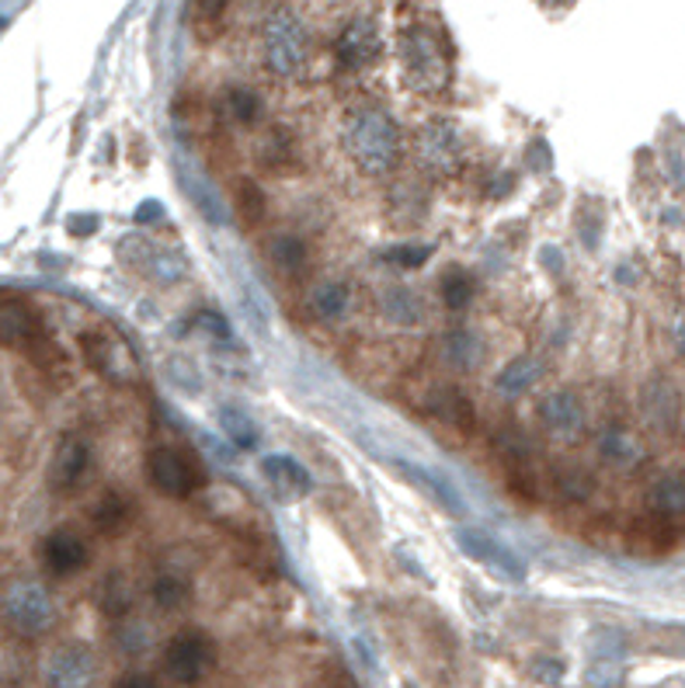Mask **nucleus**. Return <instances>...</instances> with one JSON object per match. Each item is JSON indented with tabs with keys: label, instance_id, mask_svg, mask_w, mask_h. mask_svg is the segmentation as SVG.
Returning a JSON list of instances; mask_svg holds the SVG:
<instances>
[{
	"label": "nucleus",
	"instance_id": "nucleus-1",
	"mask_svg": "<svg viewBox=\"0 0 685 688\" xmlns=\"http://www.w3.org/2000/svg\"><path fill=\"white\" fill-rule=\"evenodd\" d=\"M341 150L369 178H386L400 164L403 139L390 112L376 104H356L341 118Z\"/></svg>",
	"mask_w": 685,
	"mask_h": 688
},
{
	"label": "nucleus",
	"instance_id": "nucleus-2",
	"mask_svg": "<svg viewBox=\"0 0 685 688\" xmlns=\"http://www.w3.org/2000/svg\"><path fill=\"white\" fill-rule=\"evenodd\" d=\"M397 57L403 80L418 95H443L452 80V63H449V46L443 42L432 25H408L397 39Z\"/></svg>",
	"mask_w": 685,
	"mask_h": 688
},
{
	"label": "nucleus",
	"instance_id": "nucleus-3",
	"mask_svg": "<svg viewBox=\"0 0 685 688\" xmlns=\"http://www.w3.org/2000/svg\"><path fill=\"white\" fill-rule=\"evenodd\" d=\"M0 620L25 640H39L57 626V602L35 577H11L0 588Z\"/></svg>",
	"mask_w": 685,
	"mask_h": 688
},
{
	"label": "nucleus",
	"instance_id": "nucleus-4",
	"mask_svg": "<svg viewBox=\"0 0 685 688\" xmlns=\"http://www.w3.org/2000/svg\"><path fill=\"white\" fill-rule=\"evenodd\" d=\"M261 57L275 77H300L310 63V28L289 8H275L261 25Z\"/></svg>",
	"mask_w": 685,
	"mask_h": 688
},
{
	"label": "nucleus",
	"instance_id": "nucleus-5",
	"mask_svg": "<svg viewBox=\"0 0 685 688\" xmlns=\"http://www.w3.org/2000/svg\"><path fill=\"white\" fill-rule=\"evenodd\" d=\"M411 157L428 178H456L466 164V147L460 129L449 118H428L421 122L411 136Z\"/></svg>",
	"mask_w": 685,
	"mask_h": 688
},
{
	"label": "nucleus",
	"instance_id": "nucleus-6",
	"mask_svg": "<svg viewBox=\"0 0 685 688\" xmlns=\"http://www.w3.org/2000/svg\"><path fill=\"white\" fill-rule=\"evenodd\" d=\"M147 484L171 501H188L191 493L205 487V466L199 455L174 446H157L147 452Z\"/></svg>",
	"mask_w": 685,
	"mask_h": 688
},
{
	"label": "nucleus",
	"instance_id": "nucleus-7",
	"mask_svg": "<svg viewBox=\"0 0 685 688\" xmlns=\"http://www.w3.org/2000/svg\"><path fill=\"white\" fill-rule=\"evenodd\" d=\"M216 664V643L199 629H185L164 647V678L174 685H199Z\"/></svg>",
	"mask_w": 685,
	"mask_h": 688
},
{
	"label": "nucleus",
	"instance_id": "nucleus-8",
	"mask_svg": "<svg viewBox=\"0 0 685 688\" xmlns=\"http://www.w3.org/2000/svg\"><path fill=\"white\" fill-rule=\"evenodd\" d=\"M80 355L104 379H112V383H129L133 379V368H136L133 351L119 338H112L109 330H84L80 334Z\"/></svg>",
	"mask_w": 685,
	"mask_h": 688
},
{
	"label": "nucleus",
	"instance_id": "nucleus-9",
	"mask_svg": "<svg viewBox=\"0 0 685 688\" xmlns=\"http://www.w3.org/2000/svg\"><path fill=\"white\" fill-rule=\"evenodd\" d=\"M87 466H91V449H87L84 438L63 435L57 442V449H52V455H49L46 487L52 493H74L87 476Z\"/></svg>",
	"mask_w": 685,
	"mask_h": 688
},
{
	"label": "nucleus",
	"instance_id": "nucleus-10",
	"mask_svg": "<svg viewBox=\"0 0 685 688\" xmlns=\"http://www.w3.org/2000/svg\"><path fill=\"white\" fill-rule=\"evenodd\" d=\"M379 52H383V39L373 17H351L335 42V57L345 70L373 66L379 60Z\"/></svg>",
	"mask_w": 685,
	"mask_h": 688
},
{
	"label": "nucleus",
	"instance_id": "nucleus-11",
	"mask_svg": "<svg viewBox=\"0 0 685 688\" xmlns=\"http://www.w3.org/2000/svg\"><path fill=\"white\" fill-rule=\"evenodd\" d=\"M87 560H91V546L70 528H57L39 542V563L52 577H74L87 567Z\"/></svg>",
	"mask_w": 685,
	"mask_h": 688
},
{
	"label": "nucleus",
	"instance_id": "nucleus-12",
	"mask_svg": "<svg viewBox=\"0 0 685 688\" xmlns=\"http://www.w3.org/2000/svg\"><path fill=\"white\" fill-rule=\"evenodd\" d=\"M539 421L560 442H574V438L585 435V408L568 390H557L539 403Z\"/></svg>",
	"mask_w": 685,
	"mask_h": 688
},
{
	"label": "nucleus",
	"instance_id": "nucleus-13",
	"mask_svg": "<svg viewBox=\"0 0 685 688\" xmlns=\"http://www.w3.org/2000/svg\"><path fill=\"white\" fill-rule=\"evenodd\" d=\"M42 338V321L25 299H0V348L28 351Z\"/></svg>",
	"mask_w": 685,
	"mask_h": 688
},
{
	"label": "nucleus",
	"instance_id": "nucleus-14",
	"mask_svg": "<svg viewBox=\"0 0 685 688\" xmlns=\"http://www.w3.org/2000/svg\"><path fill=\"white\" fill-rule=\"evenodd\" d=\"M95 678V658L87 647H60L57 654L46 661V685L57 688H80L91 685Z\"/></svg>",
	"mask_w": 685,
	"mask_h": 688
},
{
	"label": "nucleus",
	"instance_id": "nucleus-15",
	"mask_svg": "<svg viewBox=\"0 0 685 688\" xmlns=\"http://www.w3.org/2000/svg\"><path fill=\"white\" fill-rule=\"evenodd\" d=\"M261 473H265L269 487L278 493L283 501H300L313 490V476L307 473L303 463H296L292 455H269L261 459Z\"/></svg>",
	"mask_w": 685,
	"mask_h": 688
},
{
	"label": "nucleus",
	"instance_id": "nucleus-16",
	"mask_svg": "<svg viewBox=\"0 0 685 688\" xmlns=\"http://www.w3.org/2000/svg\"><path fill=\"white\" fill-rule=\"evenodd\" d=\"M595 449H599V455H602V463H606V466L620 470V473L637 470V466L644 463V455H647V449H644L640 438H637L634 431H630V428H623V425H609V428H602L599 438H595Z\"/></svg>",
	"mask_w": 685,
	"mask_h": 688
},
{
	"label": "nucleus",
	"instance_id": "nucleus-17",
	"mask_svg": "<svg viewBox=\"0 0 685 688\" xmlns=\"http://www.w3.org/2000/svg\"><path fill=\"white\" fill-rule=\"evenodd\" d=\"M428 414L456 431H473V425H477V411H473L470 397L460 390V386H449V383L435 386L428 393Z\"/></svg>",
	"mask_w": 685,
	"mask_h": 688
},
{
	"label": "nucleus",
	"instance_id": "nucleus-18",
	"mask_svg": "<svg viewBox=\"0 0 685 688\" xmlns=\"http://www.w3.org/2000/svg\"><path fill=\"white\" fill-rule=\"evenodd\" d=\"M626 546L640 556H661L675 546V528H672L669 518H661L651 511V515H640V518L630 522Z\"/></svg>",
	"mask_w": 685,
	"mask_h": 688
},
{
	"label": "nucleus",
	"instance_id": "nucleus-19",
	"mask_svg": "<svg viewBox=\"0 0 685 688\" xmlns=\"http://www.w3.org/2000/svg\"><path fill=\"white\" fill-rule=\"evenodd\" d=\"M640 403H644V417L651 421L658 431H672L678 425V393L672 383L664 379L647 383Z\"/></svg>",
	"mask_w": 685,
	"mask_h": 688
},
{
	"label": "nucleus",
	"instance_id": "nucleus-20",
	"mask_svg": "<svg viewBox=\"0 0 685 688\" xmlns=\"http://www.w3.org/2000/svg\"><path fill=\"white\" fill-rule=\"evenodd\" d=\"M647 511H655L661 518H685V476H658L647 490Z\"/></svg>",
	"mask_w": 685,
	"mask_h": 688
},
{
	"label": "nucleus",
	"instance_id": "nucleus-21",
	"mask_svg": "<svg viewBox=\"0 0 685 688\" xmlns=\"http://www.w3.org/2000/svg\"><path fill=\"white\" fill-rule=\"evenodd\" d=\"M129 522H133V504L122 498V493H115V490L101 493V498L95 501V508H91V525H95V533H101V536H119Z\"/></svg>",
	"mask_w": 685,
	"mask_h": 688
},
{
	"label": "nucleus",
	"instance_id": "nucleus-22",
	"mask_svg": "<svg viewBox=\"0 0 685 688\" xmlns=\"http://www.w3.org/2000/svg\"><path fill=\"white\" fill-rule=\"evenodd\" d=\"M539 379H543V362L533 355H522L515 362H508L505 373H498V390L505 397H522V393H530Z\"/></svg>",
	"mask_w": 685,
	"mask_h": 688
},
{
	"label": "nucleus",
	"instance_id": "nucleus-23",
	"mask_svg": "<svg viewBox=\"0 0 685 688\" xmlns=\"http://www.w3.org/2000/svg\"><path fill=\"white\" fill-rule=\"evenodd\" d=\"M307 303H310V313L321 316V321H338L351 303V292H348L345 282H321V286L310 289Z\"/></svg>",
	"mask_w": 685,
	"mask_h": 688
},
{
	"label": "nucleus",
	"instance_id": "nucleus-24",
	"mask_svg": "<svg viewBox=\"0 0 685 688\" xmlns=\"http://www.w3.org/2000/svg\"><path fill=\"white\" fill-rule=\"evenodd\" d=\"M269 254H272L278 272H286V275H303L307 272V243L300 237H292V234L275 237L269 243Z\"/></svg>",
	"mask_w": 685,
	"mask_h": 688
},
{
	"label": "nucleus",
	"instance_id": "nucleus-25",
	"mask_svg": "<svg viewBox=\"0 0 685 688\" xmlns=\"http://www.w3.org/2000/svg\"><path fill=\"white\" fill-rule=\"evenodd\" d=\"M460 546L466 553H473V556H481V560H495V563H501V567L508 571V574H522V563H515L512 560V553L508 550H501V546L495 542V539H487V536H481V533H460Z\"/></svg>",
	"mask_w": 685,
	"mask_h": 688
},
{
	"label": "nucleus",
	"instance_id": "nucleus-26",
	"mask_svg": "<svg viewBox=\"0 0 685 688\" xmlns=\"http://www.w3.org/2000/svg\"><path fill=\"white\" fill-rule=\"evenodd\" d=\"M220 428H223V435L231 438L237 449H254L258 438H261L254 421L244 414V411H237V408H223L220 411Z\"/></svg>",
	"mask_w": 685,
	"mask_h": 688
},
{
	"label": "nucleus",
	"instance_id": "nucleus-27",
	"mask_svg": "<svg viewBox=\"0 0 685 688\" xmlns=\"http://www.w3.org/2000/svg\"><path fill=\"white\" fill-rule=\"evenodd\" d=\"M150 595H153V605L161 612H178L188 602V585L178 574H161L150 585Z\"/></svg>",
	"mask_w": 685,
	"mask_h": 688
},
{
	"label": "nucleus",
	"instance_id": "nucleus-28",
	"mask_svg": "<svg viewBox=\"0 0 685 688\" xmlns=\"http://www.w3.org/2000/svg\"><path fill=\"white\" fill-rule=\"evenodd\" d=\"M505 470H508V487L515 493H522L525 501H536L539 498V484H536V473L525 466L522 452H508L505 459Z\"/></svg>",
	"mask_w": 685,
	"mask_h": 688
},
{
	"label": "nucleus",
	"instance_id": "nucleus-29",
	"mask_svg": "<svg viewBox=\"0 0 685 688\" xmlns=\"http://www.w3.org/2000/svg\"><path fill=\"white\" fill-rule=\"evenodd\" d=\"M553 484H557V490L564 493L568 501H588L591 498V490H595V480L585 473V470H577V466H568V470H557V476H553Z\"/></svg>",
	"mask_w": 685,
	"mask_h": 688
},
{
	"label": "nucleus",
	"instance_id": "nucleus-30",
	"mask_svg": "<svg viewBox=\"0 0 685 688\" xmlns=\"http://www.w3.org/2000/svg\"><path fill=\"white\" fill-rule=\"evenodd\" d=\"M234 202H237V216L248 226L261 223V216H265V196H261V188L254 182H240L234 191Z\"/></svg>",
	"mask_w": 685,
	"mask_h": 688
},
{
	"label": "nucleus",
	"instance_id": "nucleus-31",
	"mask_svg": "<svg viewBox=\"0 0 685 688\" xmlns=\"http://www.w3.org/2000/svg\"><path fill=\"white\" fill-rule=\"evenodd\" d=\"M226 112H231L234 122H244V126H251L261 115V101L254 91L248 87H234V91H226Z\"/></svg>",
	"mask_w": 685,
	"mask_h": 688
},
{
	"label": "nucleus",
	"instance_id": "nucleus-32",
	"mask_svg": "<svg viewBox=\"0 0 685 688\" xmlns=\"http://www.w3.org/2000/svg\"><path fill=\"white\" fill-rule=\"evenodd\" d=\"M470 299H473V278L463 272H449L443 278V303L452 313H460L463 307H470Z\"/></svg>",
	"mask_w": 685,
	"mask_h": 688
},
{
	"label": "nucleus",
	"instance_id": "nucleus-33",
	"mask_svg": "<svg viewBox=\"0 0 685 688\" xmlns=\"http://www.w3.org/2000/svg\"><path fill=\"white\" fill-rule=\"evenodd\" d=\"M98 591H101V609L109 612V615H122V612H126V609L133 605L129 585H126V580H122L119 574H112Z\"/></svg>",
	"mask_w": 685,
	"mask_h": 688
},
{
	"label": "nucleus",
	"instance_id": "nucleus-34",
	"mask_svg": "<svg viewBox=\"0 0 685 688\" xmlns=\"http://www.w3.org/2000/svg\"><path fill=\"white\" fill-rule=\"evenodd\" d=\"M383 310L390 313L397 324H414V321H418V313H421V310H418V299H414L408 289H397V286L383 296Z\"/></svg>",
	"mask_w": 685,
	"mask_h": 688
},
{
	"label": "nucleus",
	"instance_id": "nucleus-35",
	"mask_svg": "<svg viewBox=\"0 0 685 688\" xmlns=\"http://www.w3.org/2000/svg\"><path fill=\"white\" fill-rule=\"evenodd\" d=\"M446 348H449L452 365H460V368H473V365H477V359H481V345L473 341L470 334H463V330L449 334V338H446Z\"/></svg>",
	"mask_w": 685,
	"mask_h": 688
},
{
	"label": "nucleus",
	"instance_id": "nucleus-36",
	"mask_svg": "<svg viewBox=\"0 0 685 688\" xmlns=\"http://www.w3.org/2000/svg\"><path fill=\"white\" fill-rule=\"evenodd\" d=\"M261 161H265L269 171H286L292 161H296V153H292V143L283 136V133H275L265 139V153H261Z\"/></svg>",
	"mask_w": 685,
	"mask_h": 688
},
{
	"label": "nucleus",
	"instance_id": "nucleus-37",
	"mask_svg": "<svg viewBox=\"0 0 685 688\" xmlns=\"http://www.w3.org/2000/svg\"><path fill=\"white\" fill-rule=\"evenodd\" d=\"M386 258H390L397 268H421V264L432 258V247L428 243H421V247H394Z\"/></svg>",
	"mask_w": 685,
	"mask_h": 688
},
{
	"label": "nucleus",
	"instance_id": "nucleus-38",
	"mask_svg": "<svg viewBox=\"0 0 685 688\" xmlns=\"http://www.w3.org/2000/svg\"><path fill=\"white\" fill-rule=\"evenodd\" d=\"M560 675H564V667L557 661H536V667H533L536 681H560Z\"/></svg>",
	"mask_w": 685,
	"mask_h": 688
},
{
	"label": "nucleus",
	"instance_id": "nucleus-39",
	"mask_svg": "<svg viewBox=\"0 0 685 688\" xmlns=\"http://www.w3.org/2000/svg\"><path fill=\"white\" fill-rule=\"evenodd\" d=\"M231 4H234V0H196V11H199L202 17H220Z\"/></svg>",
	"mask_w": 685,
	"mask_h": 688
},
{
	"label": "nucleus",
	"instance_id": "nucleus-40",
	"mask_svg": "<svg viewBox=\"0 0 685 688\" xmlns=\"http://www.w3.org/2000/svg\"><path fill=\"white\" fill-rule=\"evenodd\" d=\"M672 338H675V351L685 359V307L675 316V327H672Z\"/></svg>",
	"mask_w": 685,
	"mask_h": 688
},
{
	"label": "nucleus",
	"instance_id": "nucleus-41",
	"mask_svg": "<svg viewBox=\"0 0 685 688\" xmlns=\"http://www.w3.org/2000/svg\"><path fill=\"white\" fill-rule=\"evenodd\" d=\"M119 685H144V688H157V681L150 675H126V678H119Z\"/></svg>",
	"mask_w": 685,
	"mask_h": 688
}]
</instances>
